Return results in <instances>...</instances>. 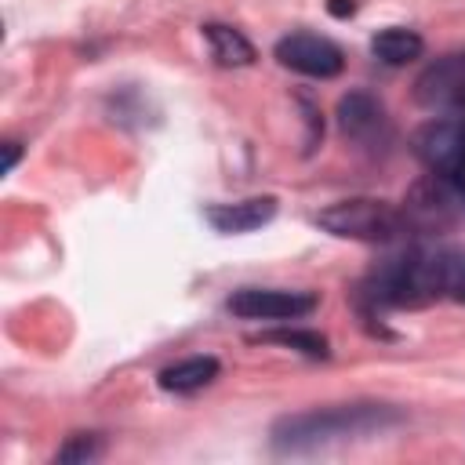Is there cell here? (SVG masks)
<instances>
[{
    "mask_svg": "<svg viewBox=\"0 0 465 465\" xmlns=\"http://www.w3.org/2000/svg\"><path fill=\"white\" fill-rule=\"evenodd\" d=\"M18 153H22V149H18V142H7V145H4V171H15Z\"/></svg>",
    "mask_w": 465,
    "mask_h": 465,
    "instance_id": "e0dca14e",
    "label": "cell"
},
{
    "mask_svg": "<svg viewBox=\"0 0 465 465\" xmlns=\"http://www.w3.org/2000/svg\"><path fill=\"white\" fill-rule=\"evenodd\" d=\"M102 450H105V443H102V436H98V432H73V436L58 447L54 461L84 465V461H98V458H102Z\"/></svg>",
    "mask_w": 465,
    "mask_h": 465,
    "instance_id": "9a60e30c",
    "label": "cell"
},
{
    "mask_svg": "<svg viewBox=\"0 0 465 465\" xmlns=\"http://www.w3.org/2000/svg\"><path fill=\"white\" fill-rule=\"evenodd\" d=\"M316 225H323L327 232H334L341 240H363V243H389L407 232L403 211L385 200H371V196L323 207L316 214Z\"/></svg>",
    "mask_w": 465,
    "mask_h": 465,
    "instance_id": "7a4b0ae2",
    "label": "cell"
},
{
    "mask_svg": "<svg viewBox=\"0 0 465 465\" xmlns=\"http://www.w3.org/2000/svg\"><path fill=\"white\" fill-rule=\"evenodd\" d=\"M338 127L360 149L381 153L392 145V120H389L385 105L367 91H349L338 102Z\"/></svg>",
    "mask_w": 465,
    "mask_h": 465,
    "instance_id": "8992f818",
    "label": "cell"
},
{
    "mask_svg": "<svg viewBox=\"0 0 465 465\" xmlns=\"http://www.w3.org/2000/svg\"><path fill=\"white\" fill-rule=\"evenodd\" d=\"M400 211H403L407 229L447 232L465 222V189H458L454 182H447L440 174H429L411 189V196L403 200Z\"/></svg>",
    "mask_w": 465,
    "mask_h": 465,
    "instance_id": "3957f363",
    "label": "cell"
},
{
    "mask_svg": "<svg viewBox=\"0 0 465 465\" xmlns=\"http://www.w3.org/2000/svg\"><path fill=\"white\" fill-rule=\"evenodd\" d=\"M371 51H374V58H378V62H385V65H407V62L421 58L425 40H421L414 29L389 25V29H381V33H374Z\"/></svg>",
    "mask_w": 465,
    "mask_h": 465,
    "instance_id": "7c38bea8",
    "label": "cell"
},
{
    "mask_svg": "<svg viewBox=\"0 0 465 465\" xmlns=\"http://www.w3.org/2000/svg\"><path fill=\"white\" fill-rule=\"evenodd\" d=\"M272 54L283 69H294V73L312 76V80H331L345 69L341 47L320 33H287L276 40Z\"/></svg>",
    "mask_w": 465,
    "mask_h": 465,
    "instance_id": "5b68a950",
    "label": "cell"
},
{
    "mask_svg": "<svg viewBox=\"0 0 465 465\" xmlns=\"http://www.w3.org/2000/svg\"><path fill=\"white\" fill-rule=\"evenodd\" d=\"M414 156L429 167V174H440L465 189V113L436 116L425 127H418Z\"/></svg>",
    "mask_w": 465,
    "mask_h": 465,
    "instance_id": "277c9868",
    "label": "cell"
},
{
    "mask_svg": "<svg viewBox=\"0 0 465 465\" xmlns=\"http://www.w3.org/2000/svg\"><path fill=\"white\" fill-rule=\"evenodd\" d=\"M222 363L214 356H189V360H178L171 367L160 371V389L163 392H174V396H189V392H200L207 389L214 378H218Z\"/></svg>",
    "mask_w": 465,
    "mask_h": 465,
    "instance_id": "30bf717a",
    "label": "cell"
},
{
    "mask_svg": "<svg viewBox=\"0 0 465 465\" xmlns=\"http://www.w3.org/2000/svg\"><path fill=\"white\" fill-rule=\"evenodd\" d=\"M327 11H331L334 18H349V15L356 11V4H352V0H331V4H327Z\"/></svg>",
    "mask_w": 465,
    "mask_h": 465,
    "instance_id": "2e32d148",
    "label": "cell"
},
{
    "mask_svg": "<svg viewBox=\"0 0 465 465\" xmlns=\"http://www.w3.org/2000/svg\"><path fill=\"white\" fill-rule=\"evenodd\" d=\"M403 414L385 403H341V407H320L305 414H287L272 425V447L283 454H302L334 440H352L378 432L385 425H396Z\"/></svg>",
    "mask_w": 465,
    "mask_h": 465,
    "instance_id": "6da1fadb",
    "label": "cell"
},
{
    "mask_svg": "<svg viewBox=\"0 0 465 465\" xmlns=\"http://www.w3.org/2000/svg\"><path fill=\"white\" fill-rule=\"evenodd\" d=\"M320 298L312 291H280V287H240L229 298V312L240 320H302L316 312Z\"/></svg>",
    "mask_w": 465,
    "mask_h": 465,
    "instance_id": "ba28073f",
    "label": "cell"
},
{
    "mask_svg": "<svg viewBox=\"0 0 465 465\" xmlns=\"http://www.w3.org/2000/svg\"><path fill=\"white\" fill-rule=\"evenodd\" d=\"M436 294L465 305V247H432Z\"/></svg>",
    "mask_w": 465,
    "mask_h": 465,
    "instance_id": "4fadbf2b",
    "label": "cell"
},
{
    "mask_svg": "<svg viewBox=\"0 0 465 465\" xmlns=\"http://www.w3.org/2000/svg\"><path fill=\"white\" fill-rule=\"evenodd\" d=\"M276 214V200L272 196H251V200H236V203H211L203 211V218L218 229V232H251V229H262L265 222H272Z\"/></svg>",
    "mask_w": 465,
    "mask_h": 465,
    "instance_id": "9c48e42d",
    "label": "cell"
},
{
    "mask_svg": "<svg viewBox=\"0 0 465 465\" xmlns=\"http://www.w3.org/2000/svg\"><path fill=\"white\" fill-rule=\"evenodd\" d=\"M203 36H207V44H211V58H214L218 65H225V69H236V65H251V62H254V47H251V40H247L240 29L207 22V25H203Z\"/></svg>",
    "mask_w": 465,
    "mask_h": 465,
    "instance_id": "8fae6325",
    "label": "cell"
},
{
    "mask_svg": "<svg viewBox=\"0 0 465 465\" xmlns=\"http://www.w3.org/2000/svg\"><path fill=\"white\" fill-rule=\"evenodd\" d=\"M262 341L291 345V349H298V352H305V356H312V360H327V356H331L327 338L316 334V331H298V327H291V331H269V334H262Z\"/></svg>",
    "mask_w": 465,
    "mask_h": 465,
    "instance_id": "5bb4252c",
    "label": "cell"
},
{
    "mask_svg": "<svg viewBox=\"0 0 465 465\" xmlns=\"http://www.w3.org/2000/svg\"><path fill=\"white\" fill-rule=\"evenodd\" d=\"M414 102L432 113H465V51L429 62L414 80Z\"/></svg>",
    "mask_w": 465,
    "mask_h": 465,
    "instance_id": "52a82bcc",
    "label": "cell"
}]
</instances>
